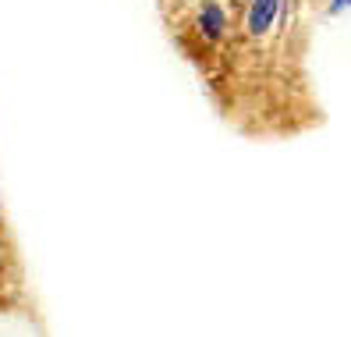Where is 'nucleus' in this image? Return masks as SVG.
<instances>
[{"label":"nucleus","mask_w":351,"mask_h":337,"mask_svg":"<svg viewBox=\"0 0 351 337\" xmlns=\"http://www.w3.org/2000/svg\"><path fill=\"white\" fill-rule=\"evenodd\" d=\"M280 4L284 0H252L249 4V32L252 36H266L274 29V22H277V14H280Z\"/></svg>","instance_id":"f257e3e1"},{"label":"nucleus","mask_w":351,"mask_h":337,"mask_svg":"<svg viewBox=\"0 0 351 337\" xmlns=\"http://www.w3.org/2000/svg\"><path fill=\"white\" fill-rule=\"evenodd\" d=\"M199 29H202L206 39H220L223 36V11L217 4H206L199 11Z\"/></svg>","instance_id":"f03ea898"},{"label":"nucleus","mask_w":351,"mask_h":337,"mask_svg":"<svg viewBox=\"0 0 351 337\" xmlns=\"http://www.w3.org/2000/svg\"><path fill=\"white\" fill-rule=\"evenodd\" d=\"M344 8H351V0H337V4L330 8V11H344Z\"/></svg>","instance_id":"7ed1b4c3"}]
</instances>
